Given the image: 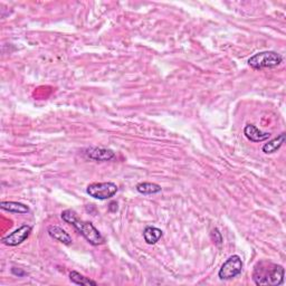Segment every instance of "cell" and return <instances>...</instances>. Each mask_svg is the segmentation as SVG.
Wrapping results in <instances>:
<instances>
[{"label":"cell","mask_w":286,"mask_h":286,"mask_svg":"<svg viewBox=\"0 0 286 286\" xmlns=\"http://www.w3.org/2000/svg\"><path fill=\"white\" fill-rule=\"evenodd\" d=\"M284 267L270 261L258 262L254 267L253 281L259 286H279L284 283Z\"/></svg>","instance_id":"1"},{"label":"cell","mask_w":286,"mask_h":286,"mask_svg":"<svg viewBox=\"0 0 286 286\" xmlns=\"http://www.w3.org/2000/svg\"><path fill=\"white\" fill-rule=\"evenodd\" d=\"M62 219L67 223H71L89 244L93 246H98L104 243V237L98 231L92 222L80 220L74 210L66 209L62 213Z\"/></svg>","instance_id":"2"},{"label":"cell","mask_w":286,"mask_h":286,"mask_svg":"<svg viewBox=\"0 0 286 286\" xmlns=\"http://www.w3.org/2000/svg\"><path fill=\"white\" fill-rule=\"evenodd\" d=\"M283 56L281 54L266 51L261 52L253 55L248 60V65L254 70H264V69H274L282 64Z\"/></svg>","instance_id":"3"},{"label":"cell","mask_w":286,"mask_h":286,"mask_svg":"<svg viewBox=\"0 0 286 286\" xmlns=\"http://www.w3.org/2000/svg\"><path fill=\"white\" fill-rule=\"evenodd\" d=\"M118 190L119 188L114 182H95L88 185L86 188L87 195L98 200L112 198L118 192Z\"/></svg>","instance_id":"4"},{"label":"cell","mask_w":286,"mask_h":286,"mask_svg":"<svg viewBox=\"0 0 286 286\" xmlns=\"http://www.w3.org/2000/svg\"><path fill=\"white\" fill-rule=\"evenodd\" d=\"M243 271V261L238 255H232L222 264L220 270L218 272V276L220 280L227 281L238 276Z\"/></svg>","instance_id":"5"},{"label":"cell","mask_w":286,"mask_h":286,"mask_svg":"<svg viewBox=\"0 0 286 286\" xmlns=\"http://www.w3.org/2000/svg\"><path fill=\"white\" fill-rule=\"evenodd\" d=\"M30 232H31V227L28 225H24L18 228V229H16L15 231H12L11 234L3 237L2 243L7 246H17L28 238Z\"/></svg>","instance_id":"6"},{"label":"cell","mask_w":286,"mask_h":286,"mask_svg":"<svg viewBox=\"0 0 286 286\" xmlns=\"http://www.w3.org/2000/svg\"><path fill=\"white\" fill-rule=\"evenodd\" d=\"M84 154L87 158L101 161V162H105V161H111L116 158V155L111 149H106V147H98V146H89L87 149L84 150Z\"/></svg>","instance_id":"7"},{"label":"cell","mask_w":286,"mask_h":286,"mask_svg":"<svg viewBox=\"0 0 286 286\" xmlns=\"http://www.w3.org/2000/svg\"><path fill=\"white\" fill-rule=\"evenodd\" d=\"M245 137L252 142H263L270 139L271 133L263 132L257 127H255L254 124H247L244 129Z\"/></svg>","instance_id":"8"},{"label":"cell","mask_w":286,"mask_h":286,"mask_svg":"<svg viewBox=\"0 0 286 286\" xmlns=\"http://www.w3.org/2000/svg\"><path fill=\"white\" fill-rule=\"evenodd\" d=\"M47 231L52 238L60 241V243H63L64 245L72 244V237L70 236L69 232H66L63 228L52 225L47 228Z\"/></svg>","instance_id":"9"},{"label":"cell","mask_w":286,"mask_h":286,"mask_svg":"<svg viewBox=\"0 0 286 286\" xmlns=\"http://www.w3.org/2000/svg\"><path fill=\"white\" fill-rule=\"evenodd\" d=\"M0 208L2 210H6L8 213H13V214H28L29 208L28 206H26L21 203H17V201H1L0 204Z\"/></svg>","instance_id":"10"},{"label":"cell","mask_w":286,"mask_h":286,"mask_svg":"<svg viewBox=\"0 0 286 286\" xmlns=\"http://www.w3.org/2000/svg\"><path fill=\"white\" fill-rule=\"evenodd\" d=\"M285 139H286L285 133H281L279 137L273 139V140H271V141H268L267 143H265V144L263 145V147H262L263 152L266 154L274 153V152H276L277 150H280L281 146L284 144Z\"/></svg>","instance_id":"11"},{"label":"cell","mask_w":286,"mask_h":286,"mask_svg":"<svg viewBox=\"0 0 286 286\" xmlns=\"http://www.w3.org/2000/svg\"><path fill=\"white\" fill-rule=\"evenodd\" d=\"M163 232L161 229L156 227H152V226H147L145 227L144 231H143V237H144V240L146 244L149 245H154L158 243V241L161 239L162 237Z\"/></svg>","instance_id":"12"},{"label":"cell","mask_w":286,"mask_h":286,"mask_svg":"<svg viewBox=\"0 0 286 286\" xmlns=\"http://www.w3.org/2000/svg\"><path fill=\"white\" fill-rule=\"evenodd\" d=\"M162 190L161 186L152 182H141L137 185V191L142 195H155Z\"/></svg>","instance_id":"13"},{"label":"cell","mask_w":286,"mask_h":286,"mask_svg":"<svg viewBox=\"0 0 286 286\" xmlns=\"http://www.w3.org/2000/svg\"><path fill=\"white\" fill-rule=\"evenodd\" d=\"M70 280L72 283H74L76 285H92V286L97 285L95 281L91 280L89 277H85L84 275L79 274L78 272H75V271L70 273Z\"/></svg>","instance_id":"14"},{"label":"cell","mask_w":286,"mask_h":286,"mask_svg":"<svg viewBox=\"0 0 286 286\" xmlns=\"http://www.w3.org/2000/svg\"><path fill=\"white\" fill-rule=\"evenodd\" d=\"M210 237H212V239L213 241L216 245H221L222 243V235H221V232L219 231L218 228H214V229L212 230V232H210Z\"/></svg>","instance_id":"15"},{"label":"cell","mask_w":286,"mask_h":286,"mask_svg":"<svg viewBox=\"0 0 286 286\" xmlns=\"http://www.w3.org/2000/svg\"><path fill=\"white\" fill-rule=\"evenodd\" d=\"M109 210H110V212H112V213H115L116 210H118V203H116V201H112V203L110 204Z\"/></svg>","instance_id":"16"}]
</instances>
